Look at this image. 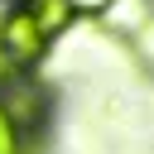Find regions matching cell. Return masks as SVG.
<instances>
[{"label": "cell", "instance_id": "3", "mask_svg": "<svg viewBox=\"0 0 154 154\" xmlns=\"http://www.w3.org/2000/svg\"><path fill=\"white\" fill-rule=\"evenodd\" d=\"M14 149H19V125H14L10 106L0 101V154H14Z\"/></svg>", "mask_w": 154, "mask_h": 154}, {"label": "cell", "instance_id": "4", "mask_svg": "<svg viewBox=\"0 0 154 154\" xmlns=\"http://www.w3.org/2000/svg\"><path fill=\"white\" fill-rule=\"evenodd\" d=\"M67 5H72V14H106L116 0H67Z\"/></svg>", "mask_w": 154, "mask_h": 154}, {"label": "cell", "instance_id": "6", "mask_svg": "<svg viewBox=\"0 0 154 154\" xmlns=\"http://www.w3.org/2000/svg\"><path fill=\"white\" fill-rule=\"evenodd\" d=\"M24 5H29V0H24Z\"/></svg>", "mask_w": 154, "mask_h": 154}, {"label": "cell", "instance_id": "1", "mask_svg": "<svg viewBox=\"0 0 154 154\" xmlns=\"http://www.w3.org/2000/svg\"><path fill=\"white\" fill-rule=\"evenodd\" d=\"M43 48H48V38L38 34V24H34L29 5L10 10V14H5V24H0V58H10L14 67H34V63L43 58Z\"/></svg>", "mask_w": 154, "mask_h": 154}, {"label": "cell", "instance_id": "2", "mask_svg": "<svg viewBox=\"0 0 154 154\" xmlns=\"http://www.w3.org/2000/svg\"><path fill=\"white\" fill-rule=\"evenodd\" d=\"M29 14H34V24H38L43 38H53V34H63L72 24V5L67 0H29Z\"/></svg>", "mask_w": 154, "mask_h": 154}, {"label": "cell", "instance_id": "5", "mask_svg": "<svg viewBox=\"0 0 154 154\" xmlns=\"http://www.w3.org/2000/svg\"><path fill=\"white\" fill-rule=\"evenodd\" d=\"M140 48H144V63L154 67V19H144V24H140Z\"/></svg>", "mask_w": 154, "mask_h": 154}]
</instances>
